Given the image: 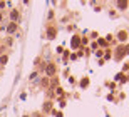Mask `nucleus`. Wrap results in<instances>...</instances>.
Instances as JSON below:
<instances>
[{
	"mask_svg": "<svg viewBox=\"0 0 129 117\" xmlns=\"http://www.w3.org/2000/svg\"><path fill=\"white\" fill-rule=\"evenodd\" d=\"M81 85H82V87H87V85H89V80H87V79H84V80L81 82Z\"/></svg>",
	"mask_w": 129,
	"mask_h": 117,
	"instance_id": "6e6552de",
	"label": "nucleus"
},
{
	"mask_svg": "<svg viewBox=\"0 0 129 117\" xmlns=\"http://www.w3.org/2000/svg\"><path fill=\"white\" fill-rule=\"evenodd\" d=\"M0 18H2V15H0Z\"/></svg>",
	"mask_w": 129,
	"mask_h": 117,
	"instance_id": "9b49d317",
	"label": "nucleus"
},
{
	"mask_svg": "<svg viewBox=\"0 0 129 117\" xmlns=\"http://www.w3.org/2000/svg\"><path fill=\"white\" fill-rule=\"evenodd\" d=\"M7 30H9L10 33H12V32H15V30H17V25H15V22H12V24L9 25V29H7Z\"/></svg>",
	"mask_w": 129,
	"mask_h": 117,
	"instance_id": "20e7f679",
	"label": "nucleus"
},
{
	"mask_svg": "<svg viewBox=\"0 0 129 117\" xmlns=\"http://www.w3.org/2000/svg\"><path fill=\"white\" fill-rule=\"evenodd\" d=\"M79 45H81V37H77V35L72 37V49H77Z\"/></svg>",
	"mask_w": 129,
	"mask_h": 117,
	"instance_id": "f257e3e1",
	"label": "nucleus"
},
{
	"mask_svg": "<svg viewBox=\"0 0 129 117\" xmlns=\"http://www.w3.org/2000/svg\"><path fill=\"white\" fill-rule=\"evenodd\" d=\"M124 52H126V54H129V45H127V47L124 49Z\"/></svg>",
	"mask_w": 129,
	"mask_h": 117,
	"instance_id": "9d476101",
	"label": "nucleus"
},
{
	"mask_svg": "<svg viewBox=\"0 0 129 117\" xmlns=\"http://www.w3.org/2000/svg\"><path fill=\"white\" fill-rule=\"evenodd\" d=\"M117 5H119V7H121V8H126V7H127V2H119V4H117Z\"/></svg>",
	"mask_w": 129,
	"mask_h": 117,
	"instance_id": "0eeeda50",
	"label": "nucleus"
},
{
	"mask_svg": "<svg viewBox=\"0 0 129 117\" xmlns=\"http://www.w3.org/2000/svg\"><path fill=\"white\" fill-rule=\"evenodd\" d=\"M116 79H117V80H126V77H124V75H122V74H119V75H117V77H116Z\"/></svg>",
	"mask_w": 129,
	"mask_h": 117,
	"instance_id": "1a4fd4ad",
	"label": "nucleus"
},
{
	"mask_svg": "<svg viewBox=\"0 0 129 117\" xmlns=\"http://www.w3.org/2000/svg\"><path fill=\"white\" fill-rule=\"evenodd\" d=\"M45 72H47L49 75H54V74H55V65H54V64H49L47 69H45Z\"/></svg>",
	"mask_w": 129,
	"mask_h": 117,
	"instance_id": "f03ea898",
	"label": "nucleus"
},
{
	"mask_svg": "<svg viewBox=\"0 0 129 117\" xmlns=\"http://www.w3.org/2000/svg\"><path fill=\"white\" fill-rule=\"evenodd\" d=\"M126 37H127V33H126V32H119V35H117L119 40H126Z\"/></svg>",
	"mask_w": 129,
	"mask_h": 117,
	"instance_id": "39448f33",
	"label": "nucleus"
},
{
	"mask_svg": "<svg viewBox=\"0 0 129 117\" xmlns=\"http://www.w3.org/2000/svg\"><path fill=\"white\" fill-rule=\"evenodd\" d=\"M47 35H49V38H54V37H55V29H54V27H50V29H49V32H47Z\"/></svg>",
	"mask_w": 129,
	"mask_h": 117,
	"instance_id": "7ed1b4c3",
	"label": "nucleus"
},
{
	"mask_svg": "<svg viewBox=\"0 0 129 117\" xmlns=\"http://www.w3.org/2000/svg\"><path fill=\"white\" fill-rule=\"evenodd\" d=\"M10 17H12V20H17V18H18V12H17V10H12Z\"/></svg>",
	"mask_w": 129,
	"mask_h": 117,
	"instance_id": "423d86ee",
	"label": "nucleus"
}]
</instances>
